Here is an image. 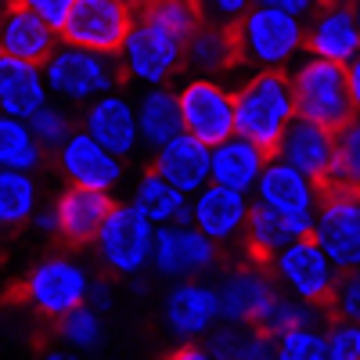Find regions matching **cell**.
Returning <instances> with one entry per match:
<instances>
[{"mask_svg":"<svg viewBox=\"0 0 360 360\" xmlns=\"http://www.w3.org/2000/svg\"><path fill=\"white\" fill-rule=\"evenodd\" d=\"M238 62L256 65V72H285L303 58V37L307 25L303 18H292L288 11L278 8V0H263V4H249L231 29Z\"/></svg>","mask_w":360,"mask_h":360,"instance_id":"6da1fadb","label":"cell"},{"mask_svg":"<svg viewBox=\"0 0 360 360\" xmlns=\"http://www.w3.org/2000/svg\"><path fill=\"white\" fill-rule=\"evenodd\" d=\"M234 98V137H245L259 152H274L281 134L295 119L292 86L285 72H252L242 86L231 90Z\"/></svg>","mask_w":360,"mask_h":360,"instance_id":"7a4b0ae2","label":"cell"},{"mask_svg":"<svg viewBox=\"0 0 360 360\" xmlns=\"http://www.w3.org/2000/svg\"><path fill=\"white\" fill-rule=\"evenodd\" d=\"M288 86H292V105L295 115L307 119L314 127L324 130H342L353 119V105H349V86H346V69L321 62V58H299V62L285 72Z\"/></svg>","mask_w":360,"mask_h":360,"instance_id":"3957f363","label":"cell"},{"mask_svg":"<svg viewBox=\"0 0 360 360\" xmlns=\"http://www.w3.org/2000/svg\"><path fill=\"white\" fill-rule=\"evenodd\" d=\"M44 69V83H47V94L62 98L69 105H94L105 94H115L119 86V69L115 58L108 54H90L69 44H58L54 54L40 65Z\"/></svg>","mask_w":360,"mask_h":360,"instance_id":"277c9868","label":"cell"},{"mask_svg":"<svg viewBox=\"0 0 360 360\" xmlns=\"http://www.w3.org/2000/svg\"><path fill=\"white\" fill-rule=\"evenodd\" d=\"M94 285L90 270L72 256H47L40 259L22 281V303L40 317L62 321L76 307H86V292Z\"/></svg>","mask_w":360,"mask_h":360,"instance_id":"5b68a950","label":"cell"},{"mask_svg":"<svg viewBox=\"0 0 360 360\" xmlns=\"http://www.w3.org/2000/svg\"><path fill=\"white\" fill-rule=\"evenodd\" d=\"M115 62L123 69V76L137 79L144 90L166 86L180 69H184V44L173 40L166 29H159L155 22H148L141 15V18H134Z\"/></svg>","mask_w":360,"mask_h":360,"instance_id":"8992f818","label":"cell"},{"mask_svg":"<svg viewBox=\"0 0 360 360\" xmlns=\"http://www.w3.org/2000/svg\"><path fill=\"white\" fill-rule=\"evenodd\" d=\"M152 245H155V227L130 202L112 205V213L105 217V224L94 238V252H98L101 266L115 278L141 274L152 263Z\"/></svg>","mask_w":360,"mask_h":360,"instance_id":"52a82bcc","label":"cell"},{"mask_svg":"<svg viewBox=\"0 0 360 360\" xmlns=\"http://www.w3.org/2000/svg\"><path fill=\"white\" fill-rule=\"evenodd\" d=\"M310 242L324 252L339 274L360 270V195L353 191H324L314 213Z\"/></svg>","mask_w":360,"mask_h":360,"instance_id":"ba28073f","label":"cell"},{"mask_svg":"<svg viewBox=\"0 0 360 360\" xmlns=\"http://www.w3.org/2000/svg\"><path fill=\"white\" fill-rule=\"evenodd\" d=\"M252 195H256V205H263L270 213H278L281 220H288L295 238H310L314 213H317V202H321V188L314 180H307L303 173H295L292 166H285L278 159H266Z\"/></svg>","mask_w":360,"mask_h":360,"instance_id":"9c48e42d","label":"cell"},{"mask_svg":"<svg viewBox=\"0 0 360 360\" xmlns=\"http://www.w3.org/2000/svg\"><path fill=\"white\" fill-rule=\"evenodd\" d=\"M270 278H274L278 292L303 299L310 307H328L332 288L339 281V270L324 259V252L310 242V238H299V242L285 245L274 259L266 263Z\"/></svg>","mask_w":360,"mask_h":360,"instance_id":"30bf717a","label":"cell"},{"mask_svg":"<svg viewBox=\"0 0 360 360\" xmlns=\"http://www.w3.org/2000/svg\"><path fill=\"white\" fill-rule=\"evenodd\" d=\"M134 25V8L123 0H72L62 37L69 47L115 58Z\"/></svg>","mask_w":360,"mask_h":360,"instance_id":"8fae6325","label":"cell"},{"mask_svg":"<svg viewBox=\"0 0 360 360\" xmlns=\"http://www.w3.org/2000/svg\"><path fill=\"white\" fill-rule=\"evenodd\" d=\"M180 127L205 148H217L234 137V98L220 79H188L176 90Z\"/></svg>","mask_w":360,"mask_h":360,"instance_id":"7c38bea8","label":"cell"},{"mask_svg":"<svg viewBox=\"0 0 360 360\" xmlns=\"http://www.w3.org/2000/svg\"><path fill=\"white\" fill-rule=\"evenodd\" d=\"M220 263V249L191 227V224H173L155 231V245H152V266L155 274L169 281H202Z\"/></svg>","mask_w":360,"mask_h":360,"instance_id":"4fadbf2b","label":"cell"},{"mask_svg":"<svg viewBox=\"0 0 360 360\" xmlns=\"http://www.w3.org/2000/svg\"><path fill=\"white\" fill-rule=\"evenodd\" d=\"M213 288H217V303H220V324H252L256 328L278 295V285L270 278V270L259 263L231 266Z\"/></svg>","mask_w":360,"mask_h":360,"instance_id":"5bb4252c","label":"cell"},{"mask_svg":"<svg viewBox=\"0 0 360 360\" xmlns=\"http://www.w3.org/2000/svg\"><path fill=\"white\" fill-rule=\"evenodd\" d=\"M249 209H252V202L245 195H234L227 188L205 184L198 195L188 198V224L205 238V242H213L217 249L220 245H238L245 238Z\"/></svg>","mask_w":360,"mask_h":360,"instance_id":"9a60e30c","label":"cell"},{"mask_svg":"<svg viewBox=\"0 0 360 360\" xmlns=\"http://www.w3.org/2000/svg\"><path fill=\"white\" fill-rule=\"evenodd\" d=\"M58 169L69 176L72 188H83V191H98V195H112L127 176V166L123 159H115L112 152L86 137L83 130H72L69 141L58 148Z\"/></svg>","mask_w":360,"mask_h":360,"instance_id":"2e32d148","label":"cell"},{"mask_svg":"<svg viewBox=\"0 0 360 360\" xmlns=\"http://www.w3.org/2000/svg\"><path fill=\"white\" fill-rule=\"evenodd\" d=\"M303 25H307L303 51L310 58H321V62H332L342 69L360 58V29L353 4H317Z\"/></svg>","mask_w":360,"mask_h":360,"instance_id":"e0dca14e","label":"cell"},{"mask_svg":"<svg viewBox=\"0 0 360 360\" xmlns=\"http://www.w3.org/2000/svg\"><path fill=\"white\" fill-rule=\"evenodd\" d=\"M162 317H166V328L184 346L205 339L220 324L217 288L209 281H180V285H173L169 295H166Z\"/></svg>","mask_w":360,"mask_h":360,"instance_id":"ac0fdd59","label":"cell"},{"mask_svg":"<svg viewBox=\"0 0 360 360\" xmlns=\"http://www.w3.org/2000/svg\"><path fill=\"white\" fill-rule=\"evenodd\" d=\"M86 137H94L105 152H112L115 159H130L141 148V134H137V112L134 101L127 94H105L94 105H86L83 112V127Z\"/></svg>","mask_w":360,"mask_h":360,"instance_id":"d6986e66","label":"cell"},{"mask_svg":"<svg viewBox=\"0 0 360 360\" xmlns=\"http://www.w3.org/2000/svg\"><path fill=\"white\" fill-rule=\"evenodd\" d=\"M274 159L292 166L295 173H303L307 180H314L321 188L328 180V169H332V159H335V134L295 115L274 148Z\"/></svg>","mask_w":360,"mask_h":360,"instance_id":"ffe728a7","label":"cell"},{"mask_svg":"<svg viewBox=\"0 0 360 360\" xmlns=\"http://www.w3.org/2000/svg\"><path fill=\"white\" fill-rule=\"evenodd\" d=\"M58 47V33L29 11V4H11L0 11V58L44 65Z\"/></svg>","mask_w":360,"mask_h":360,"instance_id":"44dd1931","label":"cell"},{"mask_svg":"<svg viewBox=\"0 0 360 360\" xmlns=\"http://www.w3.org/2000/svg\"><path fill=\"white\" fill-rule=\"evenodd\" d=\"M263 166H266V152H259L245 137H227L224 144L209 148V184L227 188L234 195L249 198Z\"/></svg>","mask_w":360,"mask_h":360,"instance_id":"7402d4cb","label":"cell"},{"mask_svg":"<svg viewBox=\"0 0 360 360\" xmlns=\"http://www.w3.org/2000/svg\"><path fill=\"white\" fill-rule=\"evenodd\" d=\"M152 173L162 176L173 191L191 198V195H198L209 184V148L191 141L188 134H180L176 141H169L166 148L155 152Z\"/></svg>","mask_w":360,"mask_h":360,"instance_id":"603a6c76","label":"cell"},{"mask_svg":"<svg viewBox=\"0 0 360 360\" xmlns=\"http://www.w3.org/2000/svg\"><path fill=\"white\" fill-rule=\"evenodd\" d=\"M47 101H51V94H47L40 65L0 58V115L29 123Z\"/></svg>","mask_w":360,"mask_h":360,"instance_id":"cb8c5ba5","label":"cell"},{"mask_svg":"<svg viewBox=\"0 0 360 360\" xmlns=\"http://www.w3.org/2000/svg\"><path fill=\"white\" fill-rule=\"evenodd\" d=\"M112 195L98 191H83V188H65L62 198L54 202V217H58V238H65L72 245L94 242L105 217L112 213Z\"/></svg>","mask_w":360,"mask_h":360,"instance_id":"d4e9b609","label":"cell"},{"mask_svg":"<svg viewBox=\"0 0 360 360\" xmlns=\"http://www.w3.org/2000/svg\"><path fill=\"white\" fill-rule=\"evenodd\" d=\"M134 112H137V134H141V144L148 152H159L169 141H176L184 134L180 127V105H176V90L169 86H152L134 101Z\"/></svg>","mask_w":360,"mask_h":360,"instance_id":"484cf974","label":"cell"},{"mask_svg":"<svg viewBox=\"0 0 360 360\" xmlns=\"http://www.w3.org/2000/svg\"><path fill=\"white\" fill-rule=\"evenodd\" d=\"M184 65L195 72L191 79H217V72H227L238 65V51L231 29L220 25H198V33L184 44Z\"/></svg>","mask_w":360,"mask_h":360,"instance_id":"4316f807","label":"cell"},{"mask_svg":"<svg viewBox=\"0 0 360 360\" xmlns=\"http://www.w3.org/2000/svg\"><path fill=\"white\" fill-rule=\"evenodd\" d=\"M130 205H134L155 231H159V227H173V224H188V198L180 195V191H173L166 180L155 176L152 169L137 180Z\"/></svg>","mask_w":360,"mask_h":360,"instance_id":"83f0119b","label":"cell"},{"mask_svg":"<svg viewBox=\"0 0 360 360\" xmlns=\"http://www.w3.org/2000/svg\"><path fill=\"white\" fill-rule=\"evenodd\" d=\"M202 346L217 360H274V339L252 324H217Z\"/></svg>","mask_w":360,"mask_h":360,"instance_id":"f1b7e54d","label":"cell"},{"mask_svg":"<svg viewBox=\"0 0 360 360\" xmlns=\"http://www.w3.org/2000/svg\"><path fill=\"white\" fill-rule=\"evenodd\" d=\"M40 209V184L33 173H4L0 169V227L15 231L33 220Z\"/></svg>","mask_w":360,"mask_h":360,"instance_id":"f546056e","label":"cell"},{"mask_svg":"<svg viewBox=\"0 0 360 360\" xmlns=\"http://www.w3.org/2000/svg\"><path fill=\"white\" fill-rule=\"evenodd\" d=\"M299 242V238L292 234L288 220H281L278 213H270V209L256 205L249 209V220H245V249L252 252V259L259 263H270L285 245Z\"/></svg>","mask_w":360,"mask_h":360,"instance_id":"4dcf8cb0","label":"cell"},{"mask_svg":"<svg viewBox=\"0 0 360 360\" xmlns=\"http://www.w3.org/2000/svg\"><path fill=\"white\" fill-rule=\"evenodd\" d=\"M44 166V148L22 119L0 115V169L4 173H33Z\"/></svg>","mask_w":360,"mask_h":360,"instance_id":"1f68e13d","label":"cell"},{"mask_svg":"<svg viewBox=\"0 0 360 360\" xmlns=\"http://www.w3.org/2000/svg\"><path fill=\"white\" fill-rule=\"evenodd\" d=\"M324 188L360 195V115H353L342 130H335V159Z\"/></svg>","mask_w":360,"mask_h":360,"instance_id":"d6a6232c","label":"cell"},{"mask_svg":"<svg viewBox=\"0 0 360 360\" xmlns=\"http://www.w3.org/2000/svg\"><path fill=\"white\" fill-rule=\"evenodd\" d=\"M324 324V310L321 307H310L303 299H292L285 292L274 295V303L266 307V314L259 317V332L278 339V335H288V332H303V328H321Z\"/></svg>","mask_w":360,"mask_h":360,"instance_id":"836d02e7","label":"cell"},{"mask_svg":"<svg viewBox=\"0 0 360 360\" xmlns=\"http://www.w3.org/2000/svg\"><path fill=\"white\" fill-rule=\"evenodd\" d=\"M54 335H58V342H62V349H69V353L98 349L101 339H105V317L98 310H90V307H76L72 314H65L62 321H58Z\"/></svg>","mask_w":360,"mask_h":360,"instance_id":"e575fe53","label":"cell"},{"mask_svg":"<svg viewBox=\"0 0 360 360\" xmlns=\"http://www.w3.org/2000/svg\"><path fill=\"white\" fill-rule=\"evenodd\" d=\"M144 18L155 22L159 29H166L173 40L188 44L198 33V25H202V8L188 4V0H159V4L144 8Z\"/></svg>","mask_w":360,"mask_h":360,"instance_id":"d590c367","label":"cell"},{"mask_svg":"<svg viewBox=\"0 0 360 360\" xmlns=\"http://www.w3.org/2000/svg\"><path fill=\"white\" fill-rule=\"evenodd\" d=\"M29 130H33V137H37V144L44 148V152H58L65 141H69V134L76 130L72 127V119H69V112L62 108V105H54V101H47L33 119H29Z\"/></svg>","mask_w":360,"mask_h":360,"instance_id":"8d00e7d4","label":"cell"},{"mask_svg":"<svg viewBox=\"0 0 360 360\" xmlns=\"http://www.w3.org/2000/svg\"><path fill=\"white\" fill-rule=\"evenodd\" d=\"M274 360H328L324 328H303L274 339Z\"/></svg>","mask_w":360,"mask_h":360,"instance_id":"74e56055","label":"cell"},{"mask_svg":"<svg viewBox=\"0 0 360 360\" xmlns=\"http://www.w3.org/2000/svg\"><path fill=\"white\" fill-rule=\"evenodd\" d=\"M328 310L335 314V321H346V324H360V274H339L335 288H332V299H328Z\"/></svg>","mask_w":360,"mask_h":360,"instance_id":"f35d334b","label":"cell"},{"mask_svg":"<svg viewBox=\"0 0 360 360\" xmlns=\"http://www.w3.org/2000/svg\"><path fill=\"white\" fill-rule=\"evenodd\" d=\"M328 360H360V324L332 321L324 328Z\"/></svg>","mask_w":360,"mask_h":360,"instance_id":"ab89813d","label":"cell"},{"mask_svg":"<svg viewBox=\"0 0 360 360\" xmlns=\"http://www.w3.org/2000/svg\"><path fill=\"white\" fill-rule=\"evenodd\" d=\"M202 22L205 25H220V29H234L238 22H242V15L249 11L245 0H213V4L202 8Z\"/></svg>","mask_w":360,"mask_h":360,"instance_id":"60d3db41","label":"cell"},{"mask_svg":"<svg viewBox=\"0 0 360 360\" xmlns=\"http://www.w3.org/2000/svg\"><path fill=\"white\" fill-rule=\"evenodd\" d=\"M29 4V11H33L51 33H62L65 29V18H69V11H72V0H25Z\"/></svg>","mask_w":360,"mask_h":360,"instance_id":"b9f144b4","label":"cell"},{"mask_svg":"<svg viewBox=\"0 0 360 360\" xmlns=\"http://www.w3.org/2000/svg\"><path fill=\"white\" fill-rule=\"evenodd\" d=\"M86 307H90V310H98V314H105V310L112 307V285H108V281H94V285H90V292H86Z\"/></svg>","mask_w":360,"mask_h":360,"instance_id":"7bdbcfd3","label":"cell"},{"mask_svg":"<svg viewBox=\"0 0 360 360\" xmlns=\"http://www.w3.org/2000/svg\"><path fill=\"white\" fill-rule=\"evenodd\" d=\"M346 86H349V105H353V115H360V58L346 65Z\"/></svg>","mask_w":360,"mask_h":360,"instance_id":"ee69618b","label":"cell"},{"mask_svg":"<svg viewBox=\"0 0 360 360\" xmlns=\"http://www.w3.org/2000/svg\"><path fill=\"white\" fill-rule=\"evenodd\" d=\"M29 224H33L40 234H58V217H54V205H47V209H37V213H33V220H29Z\"/></svg>","mask_w":360,"mask_h":360,"instance_id":"f6af8a7d","label":"cell"},{"mask_svg":"<svg viewBox=\"0 0 360 360\" xmlns=\"http://www.w3.org/2000/svg\"><path fill=\"white\" fill-rule=\"evenodd\" d=\"M169 360H217V356L209 353L202 342H191V346H176V349L169 353Z\"/></svg>","mask_w":360,"mask_h":360,"instance_id":"bcb514c9","label":"cell"},{"mask_svg":"<svg viewBox=\"0 0 360 360\" xmlns=\"http://www.w3.org/2000/svg\"><path fill=\"white\" fill-rule=\"evenodd\" d=\"M278 8L288 11L292 18H310L317 4H314V0H278Z\"/></svg>","mask_w":360,"mask_h":360,"instance_id":"7dc6e473","label":"cell"},{"mask_svg":"<svg viewBox=\"0 0 360 360\" xmlns=\"http://www.w3.org/2000/svg\"><path fill=\"white\" fill-rule=\"evenodd\" d=\"M40 360H79V353H69V349L58 346V349H44V353H40Z\"/></svg>","mask_w":360,"mask_h":360,"instance_id":"c3c4849f","label":"cell"},{"mask_svg":"<svg viewBox=\"0 0 360 360\" xmlns=\"http://www.w3.org/2000/svg\"><path fill=\"white\" fill-rule=\"evenodd\" d=\"M353 15H356V29H360V4H353Z\"/></svg>","mask_w":360,"mask_h":360,"instance_id":"681fc988","label":"cell"},{"mask_svg":"<svg viewBox=\"0 0 360 360\" xmlns=\"http://www.w3.org/2000/svg\"><path fill=\"white\" fill-rule=\"evenodd\" d=\"M356 274H360V270H356Z\"/></svg>","mask_w":360,"mask_h":360,"instance_id":"f907efd6","label":"cell"}]
</instances>
